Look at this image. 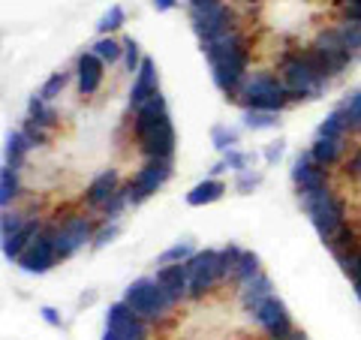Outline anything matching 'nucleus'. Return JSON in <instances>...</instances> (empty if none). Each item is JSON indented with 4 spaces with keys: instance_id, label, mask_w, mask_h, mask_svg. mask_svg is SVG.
<instances>
[{
    "instance_id": "f257e3e1",
    "label": "nucleus",
    "mask_w": 361,
    "mask_h": 340,
    "mask_svg": "<svg viewBox=\"0 0 361 340\" xmlns=\"http://www.w3.org/2000/svg\"><path fill=\"white\" fill-rule=\"evenodd\" d=\"M298 202H301V211L310 217L316 235L322 238V244H331L334 235L349 223V205L334 184L307 193V196H298Z\"/></svg>"
},
{
    "instance_id": "f03ea898",
    "label": "nucleus",
    "mask_w": 361,
    "mask_h": 340,
    "mask_svg": "<svg viewBox=\"0 0 361 340\" xmlns=\"http://www.w3.org/2000/svg\"><path fill=\"white\" fill-rule=\"evenodd\" d=\"M123 301L133 308V313H139L142 320L148 322H166L169 316H172V310L178 308V298L169 296L166 286H160L157 283V277H139L133 280L127 289H123Z\"/></svg>"
},
{
    "instance_id": "7ed1b4c3",
    "label": "nucleus",
    "mask_w": 361,
    "mask_h": 340,
    "mask_svg": "<svg viewBox=\"0 0 361 340\" xmlns=\"http://www.w3.org/2000/svg\"><path fill=\"white\" fill-rule=\"evenodd\" d=\"M235 103H238L241 109L283 111L289 106V97H286V85H283V78H280V73L256 70V73H247Z\"/></svg>"
},
{
    "instance_id": "20e7f679",
    "label": "nucleus",
    "mask_w": 361,
    "mask_h": 340,
    "mask_svg": "<svg viewBox=\"0 0 361 340\" xmlns=\"http://www.w3.org/2000/svg\"><path fill=\"white\" fill-rule=\"evenodd\" d=\"M277 73H280V78H283V85H286L289 106H292V103H304V99L322 97V90L329 87L325 82H319V78L310 73V66L298 58L295 45H286V49L280 51V58H277Z\"/></svg>"
},
{
    "instance_id": "39448f33",
    "label": "nucleus",
    "mask_w": 361,
    "mask_h": 340,
    "mask_svg": "<svg viewBox=\"0 0 361 340\" xmlns=\"http://www.w3.org/2000/svg\"><path fill=\"white\" fill-rule=\"evenodd\" d=\"M97 229H99V217H87V214H70L63 220H49V232L61 262L75 256L87 241H94Z\"/></svg>"
},
{
    "instance_id": "423d86ee",
    "label": "nucleus",
    "mask_w": 361,
    "mask_h": 340,
    "mask_svg": "<svg viewBox=\"0 0 361 340\" xmlns=\"http://www.w3.org/2000/svg\"><path fill=\"white\" fill-rule=\"evenodd\" d=\"M187 265H190L187 301H202L229 283L223 265H220V250H196L193 259H187Z\"/></svg>"
},
{
    "instance_id": "0eeeda50",
    "label": "nucleus",
    "mask_w": 361,
    "mask_h": 340,
    "mask_svg": "<svg viewBox=\"0 0 361 340\" xmlns=\"http://www.w3.org/2000/svg\"><path fill=\"white\" fill-rule=\"evenodd\" d=\"M172 172H175V157H148V160H142V166L133 172V178L123 181L130 205H139V202L151 199L172 178Z\"/></svg>"
},
{
    "instance_id": "6e6552de",
    "label": "nucleus",
    "mask_w": 361,
    "mask_h": 340,
    "mask_svg": "<svg viewBox=\"0 0 361 340\" xmlns=\"http://www.w3.org/2000/svg\"><path fill=\"white\" fill-rule=\"evenodd\" d=\"M250 58H253V49H238V51H229L226 58H220L217 63H211V78L214 85L220 87V94L226 99H238V90L244 85L247 73H250Z\"/></svg>"
},
{
    "instance_id": "1a4fd4ad",
    "label": "nucleus",
    "mask_w": 361,
    "mask_h": 340,
    "mask_svg": "<svg viewBox=\"0 0 361 340\" xmlns=\"http://www.w3.org/2000/svg\"><path fill=\"white\" fill-rule=\"evenodd\" d=\"M190 25H193L199 40H211V37H220L226 30L241 28V18L235 13V6L220 0V4L205 6V9H190Z\"/></svg>"
},
{
    "instance_id": "9d476101",
    "label": "nucleus",
    "mask_w": 361,
    "mask_h": 340,
    "mask_svg": "<svg viewBox=\"0 0 361 340\" xmlns=\"http://www.w3.org/2000/svg\"><path fill=\"white\" fill-rule=\"evenodd\" d=\"M133 145H135V151L142 154V160H148V157H175L178 135H175V127H172V118L163 115L154 127L145 130Z\"/></svg>"
},
{
    "instance_id": "9b49d317",
    "label": "nucleus",
    "mask_w": 361,
    "mask_h": 340,
    "mask_svg": "<svg viewBox=\"0 0 361 340\" xmlns=\"http://www.w3.org/2000/svg\"><path fill=\"white\" fill-rule=\"evenodd\" d=\"M151 325L148 320H142L139 313H133L127 301H115L106 313V328L115 332L121 340H151Z\"/></svg>"
},
{
    "instance_id": "f8f14e48",
    "label": "nucleus",
    "mask_w": 361,
    "mask_h": 340,
    "mask_svg": "<svg viewBox=\"0 0 361 340\" xmlns=\"http://www.w3.org/2000/svg\"><path fill=\"white\" fill-rule=\"evenodd\" d=\"M58 250H54V241H51V232H49V223L42 226V232L33 238V241L25 247V253L18 256V268L27 271V274H45L58 265Z\"/></svg>"
},
{
    "instance_id": "ddd939ff",
    "label": "nucleus",
    "mask_w": 361,
    "mask_h": 340,
    "mask_svg": "<svg viewBox=\"0 0 361 340\" xmlns=\"http://www.w3.org/2000/svg\"><path fill=\"white\" fill-rule=\"evenodd\" d=\"M250 320L262 328V332L271 337V340H280V337H286L292 328V316H289V310H286V304L280 301L277 296H268L259 308L250 313Z\"/></svg>"
},
{
    "instance_id": "4468645a",
    "label": "nucleus",
    "mask_w": 361,
    "mask_h": 340,
    "mask_svg": "<svg viewBox=\"0 0 361 340\" xmlns=\"http://www.w3.org/2000/svg\"><path fill=\"white\" fill-rule=\"evenodd\" d=\"M292 181H295V193H298V196H307V193H316V190L334 184V181H331V169H322L310 157V151H304V154L295 157V163H292Z\"/></svg>"
},
{
    "instance_id": "2eb2a0df",
    "label": "nucleus",
    "mask_w": 361,
    "mask_h": 340,
    "mask_svg": "<svg viewBox=\"0 0 361 340\" xmlns=\"http://www.w3.org/2000/svg\"><path fill=\"white\" fill-rule=\"evenodd\" d=\"M316 49H319L322 54H325V61H329V66H331V73L334 75H341L349 63L355 61V54L346 49L343 45V40H341V33H337V28L334 25H329V28H319L313 33V40H310Z\"/></svg>"
},
{
    "instance_id": "dca6fc26",
    "label": "nucleus",
    "mask_w": 361,
    "mask_h": 340,
    "mask_svg": "<svg viewBox=\"0 0 361 340\" xmlns=\"http://www.w3.org/2000/svg\"><path fill=\"white\" fill-rule=\"evenodd\" d=\"M106 78V63L97 58L90 49H85L75 58V82H78V94L82 97H94L99 87H103Z\"/></svg>"
},
{
    "instance_id": "f3484780",
    "label": "nucleus",
    "mask_w": 361,
    "mask_h": 340,
    "mask_svg": "<svg viewBox=\"0 0 361 340\" xmlns=\"http://www.w3.org/2000/svg\"><path fill=\"white\" fill-rule=\"evenodd\" d=\"M157 90H160V73H157V63L151 58H145L142 66H139V73L133 75V87H130V97H127V111L130 115L148 97H154Z\"/></svg>"
},
{
    "instance_id": "a211bd4d",
    "label": "nucleus",
    "mask_w": 361,
    "mask_h": 340,
    "mask_svg": "<svg viewBox=\"0 0 361 340\" xmlns=\"http://www.w3.org/2000/svg\"><path fill=\"white\" fill-rule=\"evenodd\" d=\"M268 296H274V283H271V277L265 274V271H259V274H253L250 280H244V283L235 286V298H238L241 310L247 316H250Z\"/></svg>"
},
{
    "instance_id": "6ab92c4d",
    "label": "nucleus",
    "mask_w": 361,
    "mask_h": 340,
    "mask_svg": "<svg viewBox=\"0 0 361 340\" xmlns=\"http://www.w3.org/2000/svg\"><path fill=\"white\" fill-rule=\"evenodd\" d=\"M118 190H121V178H118V172H115V169H103V172H99V175L85 187V208L97 214L111 196H115Z\"/></svg>"
},
{
    "instance_id": "aec40b11",
    "label": "nucleus",
    "mask_w": 361,
    "mask_h": 340,
    "mask_svg": "<svg viewBox=\"0 0 361 340\" xmlns=\"http://www.w3.org/2000/svg\"><path fill=\"white\" fill-rule=\"evenodd\" d=\"M355 145V139H329V135H316L310 145V157L322 169H334L343 163V157L349 154V148Z\"/></svg>"
},
{
    "instance_id": "412c9836",
    "label": "nucleus",
    "mask_w": 361,
    "mask_h": 340,
    "mask_svg": "<svg viewBox=\"0 0 361 340\" xmlns=\"http://www.w3.org/2000/svg\"><path fill=\"white\" fill-rule=\"evenodd\" d=\"M157 283H160V286H166L169 296H175L178 301H187V289H190V265H187V262L160 265V268H157Z\"/></svg>"
},
{
    "instance_id": "4be33fe9",
    "label": "nucleus",
    "mask_w": 361,
    "mask_h": 340,
    "mask_svg": "<svg viewBox=\"0 0 361 340\" xmlns=\"http://www.w3.org/2000/svg\"><path fill=\"white\" fill-rule=\"evenodd\" d=\"M42 226H45V220L37 217V214H30L27 223L21 226V229H18L13 238H6V241H4V256L9 259V262H18V256L25 253V247L42 232Z\"/></svg>"
},
{
    "instance_id": "5701e85b",
    "label": "nucleus",
    "mask_w": 361,
    "mask_h": 340,
    "mask_svg": "<svg viewBox=\"0 0 361 340\" xmlns=\"http://www.w3.org/2000/svg\"><path fill=\"white\" fill-rule=\"evenodd\" d=\"M295 51H298V58L310 66V73L319 78V82H325V85H331V78H337L334 73H331V66H329V61H325V54L316 49L313 42H301V45H295Z\"/></svg>"
},
{
    "instance_id": "b1692460",
    "label": "nucleus",
    "mask_w": 361,
    "mask_h": 340,
    "mask_svg": "<svg viewBox=\"0 0 361 340\" xmlns=\"http://www.w3.org/2000/svg\"><path fill=\"white\" fill-rule=\"evenodd\" d=\"M223 193H226V184H223L220 178H205V181H199V184L187 193V205L190 208L211 205V202L223 199Z\"/></svg>"
},
{
    "instance_id": "393cba45",
    "label": "nucleus",
    "mask_w": 361,
    "mask_h": 340,
    "mask_svg": "<svg viewBox=\"0 0 361 340\" xmlns=\"http://www.w3.org/2000/svg\"><path fill=\"white\" fill-rule=\"evenodd\" d=\"M27 118H33L37 123H42V127L54 130V127L61 123V111L54 109V103L42 99L39 94H33V97H30V103H27Z\"/></svg>"
},
{
    "instance_id": "a878e982",
    "label": "nucleus",
    "mask_w": 361,
    "mask_h": 340,
    "mask_svg": "<svg viewBox=\"0 0 361 340\" xmlns=\"http://www.w3.org/2000/svg\"><path fill=\"white\" fill-rule=\"evenodd\" d=\"M21 196V169L4 166L0 169V205L9 208Z\"/></svg>"
},
{
    "instance_id": "bb28decb",
    "label": "nucleus",
    "mask_w": 361,
    "mask_h": 340,
    "mask_svg": "<svg viewBox=\"0 0 361 340\" xmlns=\"http://www.w3.org/2000/svg\"><path fill=\"white\" fill-rule=\"evenodd\" d=\"M33 151V145L27 142V135L21 130H13L6 139V163L4 166H13V169H21L25 166V157Z\"/></svg>"
},
{
    "instance_id": "cd10ccee",
    "label": "nucleus",
    "mask_w": 361,
    "mask_h": 340,
    "mask_svg": "<svg viewBox=\"0 0 361 340\" xmlns=\"http://www.w3.org/2000/svg\"><path fill=\"white\" fill-rule=\"evenodd\" d=\"M90 51H94L106 66H115L123 61V40H115L109 33V37H99L94 45H90Z\"/></svg>"
},
{
    "instance_id": "c85d7f7f",
    "label": "nucleus",
    "mask_w": 361,
    "mask_h": 340,
    "mask_svg": "<svg viewBox=\"0 0 361 340\" xmlns=\"http://www.w3.org/2000/svg\"><path fill=\"white\" fill-rule=\"evenodd\" d=\"M280 123V111H262V109H244V127L247 130H274Z\"/></svg>"
},
{
    "instance_id": "c756f323",
    "label": "nucleus",
    "mask_w": 361,
    "mask_h": 340,
    "mask_svg": "<svg viewBox=\"0 0 361 340\" xmlns=\"http://www.w3.org/2000/svg\"><path fill=\"white\" fill-rule=\"evenodd\" d=\"M196 256V244L193 241H175L172 247L157 256V265H175V262H187V259Z\"/></svg>"
},
{
    "instance_id": "7c9ffc66",
    "label": "nucleus",
    "mask_w": 361,
    "mask_h": 340,
    "mask_svg": "<svg viewBox=\"0 0 361 340\" xmlns=\"http://www.w3.org/2000/svg\"><path fill=\"white\" fill-rule=\"evenodd\" d=\"M238 139H241V133L235 130V127H226V123H214V127H211V145L220 154L232 151L235 145H238Z\"/></svg>"
},
{
    "instance_id": "2f4dec72",
    "label": "nucleus",
    "mask_w": 361,
    "mask_h": 340,
    "mask_svg": "<svg viewBox=\"0 0 361 340\" xmlns=\"http://www.w3.org/2000/svg\"><path fill=\"white\" fill-rule=\"evenodd\" d=\"M334 28L337 33H341V40L349 51L355 54V58H361V25H355V21H343V18H337L334 21Z\"/></svg>"
},
{
    "instance_id": "473e14b6",
    "label": "nucleus",
    "mask_w": 361,
    "mask_h": 340,
    "mask_svg": "<svg viewBox=\"0 0 361 340\" xmlns=\"http://www.w3.org/2000/svg\"><path fill=\"white\" fill-rule=\"evenodd\" d=\"M123 25H127V9H123L121 4H115V6H109V13L97 21V33L99 37H109V33L121 30Z\"/></svg>"
},
{
    "instance_id": "72a5a7b5",
    "label": "nucleus",
    "mask_w": 361,
    "mask_h": 340,
    "mask_svg": "<svg viewBox=\"0 0 361 340\" xmlns=\"http://www.w3.org/2000/svg\"><path fill=\"white\" fill-rule=\"evenodd\" d=\"M262 271V265H259V256L253 250H244L241 259H238V265H235V274H232V286H238V283L244 280H250L253 274H259Z\"/></svg>"
},
{
    "instance_id": "f704fd0d",
    "label": "nucleus",
    "mask_w": 361,
    "mask_h": 340,
    "mask_svg": "<svg viewBox=\"0 0 361 340\" xmlns=\"http://www.w3.org/2000/svg\"><path fill=\"white\" fill-rule=\"evenodd\" d=\"M27 217L30 214H21L18 208H4V214H0V238H4V241L6 238H13L21 226L27 223Z\"/></svg>"
},
{
    "instance_id": "c9c22d12",
    "label": "nucleus",
    "mask_w": 361,
    "mask_h": 340,
    "mask_svg": "<svg viewBox=\"0 0 361 340\" xmlns=\"http://www.w3.org/2000/svg\"><path fill=\"white\" fill-rule=\"evenodd\" d=\"M18 130L27 135V142L33 145V148H45V145L51 142V130H49V127H42V123H37L33 118H25V123H21Z\"/></svg>"
},
{
    "instance_id": "e433bc0d",
    "label": "nucleus",
    "mask_w": 361,
    "mask_h": 340,
    "mask_svg": "<svg viewBox=\"0 0 361 340\" xmlns=\"http://www.w3.org/2000/svg\"><path fill=\"white\" fill-rule=\"evenodd\" d=\"M341 172H343V178L353 181V184H361V142H355L353 148H349V154L341 163Z\"/></svg>"
},
{
    "instance_id": "4c0bfd02",
    "label": "nucleus",
    "mask_w": 361,
    "mask_h": 340,
    "mask_svg": "<svg viewBox=\"0 0 361 340\" xmlns=\"http://www.w3.org/2000/svg\"><path fill=\"white\" fill-rule=\"evenodd\" d=\"M66 82H70V73H51L49 78H45V85L39 87V97H42V99H49V103H54V99L63 94Z\"/></svg>"
},
{
    "instance_id": "58836bf2",
    "label": "nucleus",
    "mask_w": 361,
    "mask_h": 340,
    "mask_svg": "<svg viewBox=\"0 0 361 340\" xmlns=\"http://www.w3.org/2000/svg\"><path fill=\"white\" fill-rule=\"evenodd\" d=\"M223 160H226V166H229L232 172H244V169H253L256 154H253V151H238V148H232V151L223 154Z\"/></svg>"
},
{
    "instance_id": "ea45409f",
    "label": "nucleus",
    "mask_w": 361,
    "mask_h": 340,
    "mask_svg": "<svg viewBox=\"0 0 361 340\" xmlns=\"http://www.w3.org/2000/svg\"><path fill=\"white\" fill-rule=\"evenodd\" d=\"M241 253H244V247H238V244H226V247H220V265H223V271H226V280L232 283V274H235V265H238V259H241Z\"/></svg>"
},
{
    "instance_id": "a19ab883",
    "label": "nucleus",
    "mask_w": 361,
    "mask_h": 340,
    "mask_svg": "<svg viewBox=\"0 0 361 340\" xmlns=\"http://www.w3.org/2000/svg\"><path fill=\"white\" fill-rule=\"evenodd\" d=\"M142 49H139V42H135L133 37H123V66H127V73H139V66H142Z\"/></svg>"
},
{
    "instance_id": "79ce46f5",
    "label": "nucleus",
    "mask_w": 361,
    "mask_h": 340,
    "mask_svg": "<svg viewBox=\"0 0 361 340\" xmlns=\"http://www.w3.org/2000/svg\"><path fill=\"white\" fill-rule=\"evenodd\" d=\"M341 106L346 109L349 121H353V130H355V135H361V90H355V94H349Z\"/></svg>"
},
{
    "instance_id": "37998d69",
    "label": "nucleus",
    "mask_w": 361,
    "mask_h": 340,
    "mask_svg": "<svg viewBox=\"0 0 361 340\" xmlns=\"http://www.w3.org/2000/svg\"><path fill=\"white\" fill-rule=\"evenodd\" d=\"M259 184H262V172H253V169L235 172V190L238 193H253Z\"/></svg>"
},
{
    "instance_id": "c03bdc74",
    "label": "nucleus",
    "mask_w": 361,
    "mask_h": 340,
    "mask_svg": "<svg viewBox=\"0 0 361 340\" xmlns=\"http://www.w3.org/2000/svg\"><path fill=\"white\" fill-rule=\"evenodd\" d=\"M118 223L111 220V223H103L99 220V229H97V235H94V247H106V244H111L118 238Z\"/></svg>"
},
{
    "instance_id": "a18cd8bd",
    "label": "nucleus",
    "mask_w": 361,
    "mask_h": 340,
    "mask_svg": "<svg viewBox=\"0 0 361 340\" xmlns=\"http://www.w3.org/2000/svg\"><path fill=\"white\" fill-rule=\"evenodd\" d=\"M337 18L343 21H355V25H361V4H343V6H334Z\"/></svg>"
},
{
    "instance_id": "49530a36",
    "label": "nucleus",
    "mask_w": 361,
    "mask_h": 340,
    "mask_svg": "<svg viewBox=\"0 0 361 340\" xmlns=\"http://www.w3.org/2000/svg\"><path fill=\"white\" fill-rule=\"evenodd\" d=\"M262 157H265V163H268V166H274L280 157H283V142H271L268 148L262 151Z\"/></svg>"
},
{
    "instance_id": "de8ad7c7",
    "label": "nucleus",
    "mask_w": 361,
    "mask_h": 340,
    "mask_svg": "<svg viewBox=\"0 0 361 340\" xmlns=\"http://www.w3.org/2000/svg\"><path fill=\"white\" fill-rule=\"evenodd\" d=\"M39 316H42V320L49 322L51 328H61V313L54 310V308H39Z\"/></svg>"
},
{
    "instance_id": "09e8293b",
    "label": "nucleus",
    "mask_w": 361,
    "mask_h": 340,
    "mask_svg": "<svg viewBox=\"0 0 361 340\" xmlns=\"http://www.w3.org/2000/svg\"><path fill=\"white\" fill-rule=\"evenodd\" d=\"M151 6L157 13H172V9H178V0H151Z\"/></svg>"
},
{
    "instance_id": "8fccbe9b",
    "label": "nucleus",
    "mask_w": 361,
    "mask_h": 340,
    "mask_svg": "<svg viewBox=\"0 0 361 340\" xmlns=\"http://www.w3.org/2000/svg\"><path fill=\"white\" fill-rule=\"evenodd\" d=\"M190 9H205V6H214V4H220V0H187Z\"/></svg>"
},
{
    "instance_id": "3c124183",
    "label": "nucleus",
    "mask_w": 361,
    "mask_h": 340,
    "mask_svg": "<svg viewBox=\"0 0 361 340\" xmlns=\"http://www.w3.org/2000/svg\"><path fill=\"white\" fill-rule=\"evenodd\" d=\"M223 172H229V166H226V160H220L217 166L211 169V178H217V175H223Z\"/></svg>"
},
{
    "instance_id": "603ef678",
    "label": "nucleus",
    "mask_w": 361,
    "mask_h": 340,
    "mask_svg": "<svg viewBox=\"0 0 361 340\" xmlns=\"http://www.w3.org/2000/svg\"><path fill=\"white\" fill-rule=\"evenodd\" d=\"M280 340H307V337H304V332H298V328H292V332L286 337H280Z\"/></svg>"
},
{
    "instance_id": "864d4df0",
    "label": "nucleus",
    "mask_w": 361,
    "mask_h": 340,
    "mask_svg": "<svg viewBox=\"0 0 361 340\" xmlns=\"http://www.w3.org/2000/svg\"><path fill=\"white\" fill-rule=\"evenodd\" d=\"M103 340H121L115 332H109V328H106V332H103Z\"/></svg>"
},
{
    "instance_id": "5fc2aeb1",
    "label": "nucleus",
    "mask_w": 361,
    "mask_h": 340,
    "mask_svg": "<svg viewBox=\"0 0 361 340\" xmlns=\"http://www.w3.org/2000/svg\"><path fill=\"white\" fill-rule=\"evenodd\" d=\"M358 229H361V226H358Z\"/></svg>"
}]
</instances>
